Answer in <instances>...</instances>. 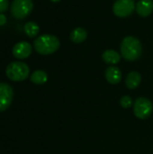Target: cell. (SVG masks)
<instances>
[{"label": "cell", "mask_w": 153, "mask_h": 154, "mask_svg": "<svg viewBox=\"0 0 153 154\" xmlns=\"http://www.w3.org/2000/svg\"><path fill=\"white\" fill-rule=\"evenodd\" d=\"M142 53V47L141 42L133 37H125L121 43V54L124 60L128 61H134L138 60Z\"/></svg>", "instance_id": "obj_1"}, {"label": "cell", "mask_w": 153, "mask_h": 154, "mask_svg": "<svg viewBox=\"0 0 153 154\" xmlns=\"http://www.w3.org/2000/svg\"><path fill=\"white\" fill-rule=\"evenodd\" d=\"M34 50L41 55H50L60 48V40L51 34H42L33 42Z\"/></svg>", "instance_id": "obj_2"}, {"label": "cell", "mask_w": 153, "mask_h": 154, "mask_svg": "<svg viewBox=\"0 0 153 154\" xmlns=\"http://www.w3.org/2000/svg\"><path fill=\"white\" fill-rule=\"evenodd\" d=\"M7 78L15 82H20L26 79L30 75V69L28 65L21 61H13L8 64L5 69Z\"/></svg>", "instance_id": "obj_3"}, {"label": "cell", "mask_w": 153, "mask_h": 154, "mask_svg": "<svg viewBox=\"0 0 153 154\" xmlns=\"http://www.w3.org/2000/svg\"><path fill=\"white\" fill-rule=\"evenodd\" d=\"M33 9L32 0H14L11 5V14L15 19H24Z\"/></svg>", "instance_id": "obj_4"}, {"label": "cell", "mask_w": 153, "mask_h": 154, "mask_svg": "<svg viewBox=\"0 0 153 154\" xmlns=\"http://www.w3.org/2000/svg\"><path fill=\"white\" fill-rule=\"evenodd\" d=\"M152 111L153 105L150 99L142 97L135 100L133 104V114L137 118L145 120L151 116Z\"/></svg>", "instance_id": "obj_5"}, {"label": "cell", "mask_w": 153, "mask_h": 154, "mask_svg": "<svg viewBox=\"0 0 153 154\" xmlns=\"http://www.w3.org/2000/svg\"><path fill=\"white\" fill-rule=\"evenodd\" d=\"M136 8L134 0H116L113 5V12L118 17H126Z\"/></svg>", "instance_id": "obj_6"}, {"label": "cell", "mask_w": 153, "mask_h": 154, "mask_svg": "<svg viewBox=\"0 0 153 154\" xmlns=\"http://www.w3.org/2000/svg\"><path fill=\"white\" fill-rule=\"evenodd\" d=\"M14 91L10 85L0 82V112L5 111L12 104Z\"/></svg>", "instance_id": "obj_7"}, {"label": "cell", "mask_w": 153, "mask_h": 154, "mask_svg": "<svg viewBox=\"0 0 153 154\" xmlns=\"http://www.w3.org/2000/svg\"><path fill=\"white\" fill-rule=\"evenodd\" d=\"M32 51V45L27 42H19L13 48V55L19 60L28 58Z\"/></svg>", "instance_id": "obj_8"}, {"label": "cell", "mask_w": 153, "mask_h": 154, "mask_svg": "<svg viewBox=\"0 0 153 154\" xmlns=\"http://www.w3.org/2000/svg\"><path fill=\"white\" fill-rule=\"evenodd\" d=\"M105 77L107 82H109L110 84L117 85L121 82L123 79V74L119 68L115 66H110L106 69L105 72Z\"/></svg>", "instance_id": "obj_9"}, {"label": "cell", "mask_w": 153, "mask_h": 154, "mask_svg": "<svg viewBox=\"0 0 153 154\" xmlns=\"http://www.w3.org/2000/svg\"><path fill=\"white\" fill-rule=\"evenodd\" d=\"M137 14L142 17L149 16L153 11L152 0H139L135 8Z\"/></svg>", "instance_id": "obj_10"}, {"label": "cell", "mask_w": 153, "mask_h": 154, "mask_svg": "<svg viewBox=\"0 0 153 154\" xmlns=\"http://www.w3.org/2000/svg\"><path fill=\"white\" fill-rule=\"evenodd\" d=\"M142 82V76L137 71L130 72L125 79V85L129 89H135L137 88Z\"/></svg>", "instance_id": "obj_11"}, {"label": "cell", "mask_w": 153, "mask_h": 154, "mask_svg": "<svg viewBox=\"0 0 153 154\" xmlns=\"http://www.w3.org/2000/svg\"><path fill=\"white\" fill-rule=\"evenodd\" d=\"M102 59L106 63L115 65V64H117L120 62L121 55L114 50H106L103 52Z\"/></svg>", "instance_id": "obj_12"}, {"label": "cell", "mask_w": 153, "mask_h": 154, "mask_svg": "<svg viewBox=\"0 0 153 154\" xmlns=\"http://www.w3.org/2000/svg\"><path fill=\"white\" fill-rule=\"evenodd\" d=\"M87 37V32L82 27L75 28L70 33V40L75 43H81L86 41Z\"/></svg>", "instance_id": "obj_13"}, {"label": "cell", "mask_w": 153, "mask_h": 154, "mask_svg": "<svg viewBox=\"0 0 153 154\" xmlns=\"http://www.w3.org/2000/svg\"><path fill=\"white\" fill-rule=\"evenodd\" d=\"M30 79L32 83L36 85H42L47 82L48 80V75L44 70H35L31 76Z\"/></svg>", "instance_id": "obj_14"}, {"label": "cell", "mask_w": 153, "mask_h": 154, "mask_svg": "<svg viewBox=\"0 0 153 154\" xmlns=\"http://www.w3.org/2000/svg\"><path fill=\"white\" fill-rule=\"evenodd\" d=\"M39 32H40V27L36 23L28 22V23H25V25H24V32L29 37H31V38L35 37L36 35H38Z\"/></svg>", "instance_id": "obj_15"}, {"label": "cell", "mask_w": 153, "mask_h": 154, "mask_svg": "<svg viewBox=\"0 0 153 154\" xmlns=\"http://www.w3.org/2000/svg\"><path fill=\"white\" fill-rule=\"evenodd\" d=\"M120 105L123 108L127 109V108H130L133 105V103L132 98L129 96H124L120 99Z\"/></svg>", "instance_id": "obj_16"}, {"label": "cell", "mask_w": 153, "mask_h": 154, "mask_svg": "<svg viewBox=\"0 0 153 154\" xmlns=\"http://www.w3.org/2000/svg\"><path fill=\"white\" fill-rule=\"evenodd\" d=\"M8 6H9L8 0H0V14L6 11L8 9Z\"/></svg>", "instance_id": "obj_17"}, {"label": "cell", "mask_w": 153, "mask_h": 154, "mask_svg": "<svg viewBox=\"0 0 153 154\" xmlns=\"http://www.w3.org/2000/svg\"><path fill=\"white\" fill-rule=\"evenodd\" d=\"M6 23V17L5 16V14H0V26L4 25Z\"/></svg>", "instance_id": "obj_18"}, {"label": "cell", "mask_w": 153, "mask_h": 154, "mask_svg": "<svg viewBox=\"0 0 153 154\" xmlns=\"http://www.w3.org/2000/svg\"><path fill=\"white\" fill-rule=\"evenodd\" d=\"M51 2H54V3H57V2H60V0H50Z\"/></svg>", "instance_id": "obj_19"}]
</instances>
